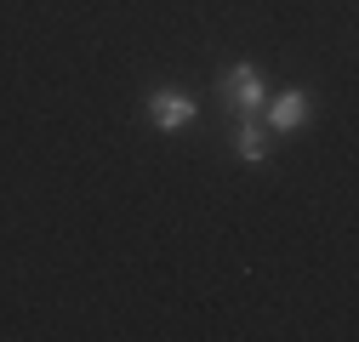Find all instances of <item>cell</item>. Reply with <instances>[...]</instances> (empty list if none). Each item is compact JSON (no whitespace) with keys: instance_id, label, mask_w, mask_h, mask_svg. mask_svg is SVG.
<instances>
[{"instance_id":"4","label":"cell","mask_w":359,"mask_h":342,"mask_svg":"<svg viewBox=\"0 0 359 342\" xmlns=\"http://www.w3.org/2000/svg\"><path fill=\"white\" fill-rule=\"evenodd\" d=\"M229 143H234V154H240L245 165H262V160H268V143H274V132L262 125V114H240Z\"/></svg>"},{"instance_id":"3","label":"cell","mask_w":359,"mask_h":342,"mask_svg":"<svg viewBox=\"0 0 359 342\" xmlns=\"http://www.w3.org/2000/svg\"><path fill=\"white\" fill-rule=\"evenodd\" d=\"M302 120H308V92H302V86H285L280 97H268V103H262V125H268L274 137L297 132Z\"/></svg>"},{"instance_id":"2","label":"cell","mask_w":359,"mask_h":342,"mask_svg":"<svg viewBox=\"0 0 359 342\" xmlns=\"http://www.w3.org/2000/svg\"><path fill=\"white\" fill-rule=\"evenodd\" d=\"M149 120L160 125V132H183V125H194V114H200V103L189 97V92H177V86H160V92H149Z\"/></svg>"},{"instance_id":"1","label":"cell","mask_w":359,"mask_h":342,"mask_svg":"<svg viewBox=\"0 0 359 342\" xmlns=\"http://www.w3.org/2000/svg\"><path fill=\"white\" fill-rule=\"evenodd\" d=\"M217 92L229 97V109H234V114H262V103H268V86H262V74H257L251 63L222 69V74H217Z\"/></svg>"}]
</instances>
